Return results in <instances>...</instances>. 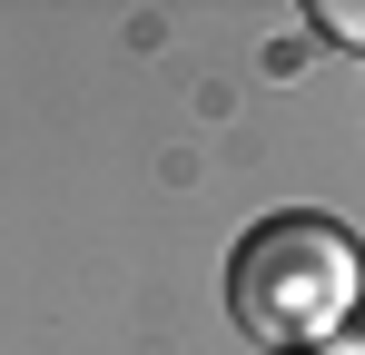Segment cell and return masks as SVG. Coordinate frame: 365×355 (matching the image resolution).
<instances>
[{"instance_id":"cell-1","label":"cell","mask_w":365,"mask_h":355,"mask_svg":"<svg viewBox=\"0 0 365 355\" xmlns=\"http://www.w3.org/2000/svg\"><path fill=\"white\" fill-rule=\"evenodd\" d=\"M356 287H365V257L336 217H267L227 257V306H237V326L257 346L336 336V316L356 306Z\"/></svg>"},{"instance_id":"cell-2","label":"cell","mask_w":365,"mask_h":355,"mask_svg":"<svg viewBox=\"0 0 365 355\" xmlns=\"http://www.w3.org/2000/svg\"><path fill=\"white\" fill-rule=\"evenodd\" d=\"M316 30L346 40V50H365V0H316Z\"/></svg>"}]
</instances>
